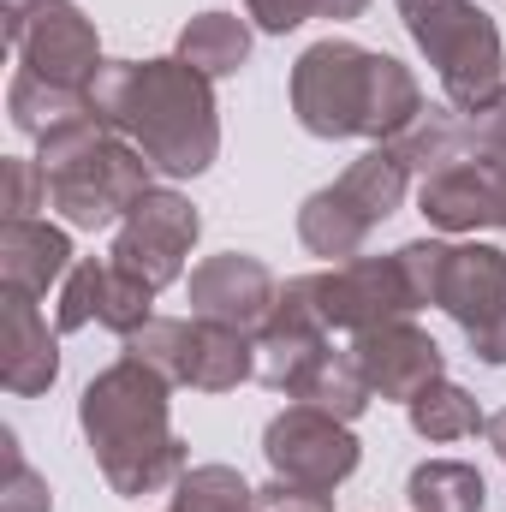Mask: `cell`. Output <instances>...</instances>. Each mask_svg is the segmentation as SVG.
<instances>
[{
  "label": "cell",
  "instance_id": "obj_18",
  "mask_svg": "<svg viewBox=\"0 0 506 512\" xmlns=\"http://www.w3.org/2000/svg\"><path fill=\"white\" fill-rule=\"evenodd\" d=\"M191 370H185V387L197 393H233L239 382L256 376V334H239V328H221V322H203L191 316Z\"/></svg>",
  "mask_w": 506,
  "mask_h": 512
},
{
  "label": "cell",
  "instance_id": "obj_29",
  "mask_svg": "<svg viewBox=\"0 0 506 512\" xmlns=\"http://www.w3.org/2000/svg\"><path fill=\"white\" fill-rule=\"evenodd\" d=\"M245 18H256V30L268 36H286L304 18H316V0H245Z\"/></svg>",
  "mask_w": 506,
  "mask_h": 512
},
{
  "label": "cell",
  "instance_id": "obj_8",
  "mask_svg": "<svg viewBox=\"0 0 506 512\" xmlns=\"http://www.w3.org/2000/svg\"><path fill=\"white\" fill-rule=\"evenodd\" d=\"M262 459H268V471L286 477V483L340 489V483L358 471L364 447H358L352 423H340V417L322 411V405L292 399L286 411L268 417V429H262Z\"/></svg>",
  "mask_w": 506,
  "mask_h": 512
},
{
  "label": "cell",
  "instance_id": "obj_31",
  "mask_svg": "<svg viewBox=\"0 0 506 512\" xmlns=\"http://www.w3.org/2000/svg\"><path fill=\"white\" fill-rule=\"evenodd\" d=\"M36 6H42V0H0V18H6V30H18V24L36 12Z\"/></svg>",
  "mask_w": 506,
  "mask_h": 512
},
{
  "label": "cell",
  "instance_id": "obj_17",
  "mask_svg": "<svg viewBox=\"0 0 506 512\" xmlns=\"http://www.w3.org/2000/svg\"><path fill=\"white\" fill-rule=\"evenodd\" d=\"M72 274V239L66 227H48V221H6L0 227V280L12 292H30L42 298L54 280Z\"/></svg>",
  "mask_w": 506,
  "mask_h": 512
},
{
  "label": "cell",
  "instance_id": "obj_26",
  "mask_svg": "<svg viewBox=\"0 0 506 512\" xmlns=\"http://www.w3.org/2000/svg\"><path fill=\"white\" fill-rule=\"evenodd\" d=\"M0 185H6V221H30V209H48V179H42V161H24V155H6L0 161Z\"/></svg>",
  "mask_w": 506,
  "mask_h": 512
},
{
  "label": "cell",
  "instance_id": "obj_4",
  "mask_svg": "<svg viewBox=\"0 0 506 512\" xmlns=\"http://www.w3.org/2000/svg\"><path fill=\"white\" fill-rule=\"evenodd\" d=\"M36 161H42V179H48V209L78 233H102V227L126 221L131 203L143 191H155L149 185V173H155L149 155L131 137L108 131L96 114L42 137Z\"/></svg>",
  "mask_w": 506,
  "mask_h": 512
},
{
  "label": "cell",
  "instance_id": "obj_23",
  "mask_svg": "<svg viewBox=\"0 0 506 512\" xmlns=\"http://www.w3.org/2000/svg\"><path fill=\"white\" fill-rule=\"evenodd\" d=\"M405 417H411V429L423 435V441H465V435H477L489 417H483V405H477V393H465L459 382H441L429 387V393H417L411 405H405Z\"/></svg>",
  "mask_w": 506,
  "mask_h": 512
},
{
  "label": "cell",
  "instance_id": "obj_19",
  "mask_svg": "<svg viewBox=\"0 0 506 512\" xmlns=\"http://www.w3.org/2000/svg\"><path fill=\"white\" fill-rule=\"evenodd\" d=\"M185 66H197L209 84L215 78H233L245 60H251V24L239 12H197L185 30H179V48H173Z\"/></svg>",
  "mask_w": 506,
  "mask_h": 512
},
{
  "label": "cell",
  "instance_id": "obj_27",
  "mask_svg": "<svg viewBox=\"0 0 506 512\" xmlns=\"http://www.w3.org/2000/svg\"><path fill=\"white\" fill-rule=\"evenodd\" d=\"M447 251H453V245H441V239H411V245H399V268H405V280H411V292H417V310L435 304Z\"/></svg>",
  "mask_w": 506,
  "mask_h": 512
},
{
  "label": "cell",
  "instance_id": "obj_5",
  "mask_svg": "<svg viewBox=\"0 0 506 512\" xmlns=\"http://www.w3.org/2000/svg\"><path fill=\"white\" fill-rule=\"evenodd\" d=\"M411 179H417V173L405 167V155H399L393 143L364 149L334 185H322V191L304 197V209H298V239H304V251L328 256V262L364 256L370 233L405 203Z\"/></svg>",
  "mask_w": 506,
  "mask_h": 512
},
{
  "label": "cell",
  "instance_id": "obj_15",
  "mask_svg": "<svg viewBox=\"0 0 506 512\" xmlns=\"http://www.w3.org/2000/svg\"><path fill=\"white\" fill-rule=\"evenodd\" d=\"M417 209L441 233H477V227L506 233V155H477L429 173L417 185Z\"/></svg>",
  "mask_w": 506,
  "mask_h": 512
},
{
  "label": "cell",
  "instance_id": "obj_22",
  "mask_svg": "<svg viewBox=\"0 0 506 512\" xmlns=\"http://www.w3.org/2000/svg\"><path fill=\"white\" fill-rule=\"evenodd\" d=\"M292 399H304V405H322V411H334L340 423H352V417H364L370 411V382H364V370H358V358H352V346H328L316 364H310V376L298 382Z\"/></svg>",
  "mask_w": 506,
  "mask_h": 512
},
{
  "label": "cell",
  "instance_id": "obj_24",
  "mask_svg": "<svg viewBox=\"0 0 506 512\" xmlns=\"http://www.w3.org/2000/svg\"><path fill=\"white\" fill-rule=\"evenodd\" d=\"M256 489L233 471V465H191L173 483V507L167 512H251Z\"/></svg>",
  "mask_w": 506,
  "mask_h": 512
},
{
  "label": "cell",
  "instance_id": "obj_25",
  "mask_svg": "<svg viewBox=\"0 0 506 512\" xmlns=\"http://www.w3.org/2000/svg\"><path fill=\"white\" fill-rule=\"evenodd\" d=\"M0 453H6V483H0V512H54V489L48 477H36L18 453V435L0 429Z\"/></svg>",
  "mask_w": 506,
  "mask_h": 512
},
{
  "label": "cell",
  "instance_id": "obj_14",
  "mask_svg": "<svg viewBox=\"0 0 506 512\" xmlns=\"http://www.w3.org/2000/svg\"><path fill=\"white\" fill-rule=\"evenodd\" d=\"M352 358H358L370 393L376 399H393V405H411L417 393H429V387L447 376V358H441L435 334L417 328L411 316L381 322L370 334H352Z\"/></svg>",
  "mask_w": 506,
  "mask_h": 512
},
{
  "label": "cell",
  "instance_id": "obj_3",
  "mask_svg": "<svg viewBox=\"0 0 506 512\" xmlns=\"http://www.w3.org/2000/svg\"><path fill=\"white\" fill-rule=\"evenodd\" d=\"M292 114L310 137H370L393 143L423 120V90L405 60L358 48L346 36H322L292 60Z\"/></svg>",
  "mask_w": 506,
  "mask_h": 512
},
{
  "label": "cell",
  "instance_id": "obj_7",
  "mask_svg": "<svg viewBox=\"0 0 506 512\" xmlns=\"http://www.w3.org/2000/svg\"><path fill=\"white\" fill-rule=\"evenodd\" d=\"M304 292V304L322 316L328 334H370L381 322H399L417 310V292L393 256H352V262H334L322 274H298L292 280Z\"/></svg>",
  "mask_w": 506,
  "mask_h": 512
},
{
  "label": "cell",
  "instance_id": "obj_20",
  "mask_svg": "<svg viewBox=\"0 0 506 512\" xmlns=\"http://www.w3.org/2000/svg\"><path fill=\"white\" fill-rule=\"evenodd\" d=\"M6 114H12V126L24 131V137L42 143V137H54L60 126H72V120H90L96 108H90L84 90H60V84H48L36 72H18L6 84Z\"/></svg>",
  "mask_w": 506,
  "mask_h": 512
},
{
  "label": "cell",
  "instance_id": "obj_28",
  "mask_svg": "<svg viewBox=\"0 0 506 512\" xmlns=\"http://www.w3.org/2000/svg\"><path fill=\"white\" fill-rule=\"evenodd\" d=\"M251 512H334V489H310V483H286V477H274L268 489H256Z\"/></svg>",
  "mask_w": 506,
  "mask_h": 512
},
{
  "label": "cell",
  "instance_id": "obj_12",
  "mask_svg": "<svg viewBox=\"0 0 506 512\" xmlns=\"http://www.w3.org/2000/svg\"><path fill=\"white\" fill-rule=\"evenodd\" d=\"M155 286H143L137 274H126L114 256H84L72 262V274L60 280V310H54V328L60 334H78V328H114L120 340H131L143 322H155Z\"/></svg>",
  "mask_w": 506,
  "mask_h": 512
},
{
  "label": "cell",
  "instance_id": "obj_9",
  "mask_svg": "<svg viewBox=\"0 0 506 512\" xmlns=\"http://www.w3.org/2000/svg\"><path fill=\"white\" fill-rule=\"evenodd\" d=\"M203 239V215H197V203L185 197V191H173V185H155V191H143L137 203H131V215L120 221V233H114V262L137 274L143 286H173V280H185V256L191 245Z\"/></svg>",
  "mask_w": 506,
  "mask_h": 512
},
{
  "label": "cell",
  "instance_id": "obj_6",
  "mask_svg": "<svg viewBox=\"0 0 506 512\" xmlns=\"http://www.w3.org/2000/svg\"><path fill=\"white\" fill-rule=\"evenodd\" d=\"M417 54L435 66L447 108H477L483 96H495L506 78V48L495 18L477 0H393Z\"/></svg>",
  "mask_w": 506,
  "mask_h": 512
},
{
  "label": "cell",
  "instance_id": "obj_2",
  "mask_svg": "<svg viewBox=\"0 0 506 512\" xmlns=\"http://www.w3.org/2000/svg\"><path fill=\"white\" fill-rule=\"evenodd\" d=\"M167 393H173V382L161 370H149L143 358L108 364L78 393V429L96 453V471L126 501L155 495L191 471V447L173 435Z\"/></svg>",
  "mask_w": 506,
  "mask_h": 512
},
{
  "label": "cell",
  "instance_id": "obj_30",
  "mask_svg": "<svg viewBox=\"0 0 506 512\" xmlns=\"http://www.w3.org/2000/svg\"><path fill=\"white\" fill-rule=\"evenodd\" d=\"M370 0H316V18H358Z\"/></svg>",
  "mask_w": 506,
  "mask_h": 512
},
{
  "label": "cell",
  "instance_id": "obj_11",
  "mask_svg": "<svg viewBox=\"0 0 506 512\" xmlns=\"http://www.w3.org/2000/svg\"><path fill=\"white\" fill-rule=\"evenodd\" d=\"M6 42L18 48L24 72L60 84V90H84L102 78V36H96V18L78 6V0H42L18 30H6Z\"/></svg>",
  "mask_w": 506,
  "mask_h": 512
},
{
  "label": "cell",
  "instance_id": "obj_16",
  "mask_svg": "<svg viewBox=\"0 0 506 512\" xmlns=\"http://www.w3.org/2000/svg\"><path fill=\"white\" fill-rule=\"evenodd\" d=\"M0 376H6V393L18 399H36L48 393L54 376H60V340L48 334V316L36 310L30 292H12L0 298Z\"/></svg>",
  "mask_w": 506,
  "mask_h": 512
},
{
  "label": "cell",
  "instance_id": "obj_1",
  "mask_svg": "<svg viewBox=\"0 0 506 512\" xmlns=\"http://www.w3.org/2000/svg\"><path fill=\"white\" fill-rule=\"evenodd\" d=\"M90 108L108 131L131 137L155 173L167 179H197L221 155V114H215V84L173 60H108L102 78L90 84Z\"/></svg>",
  "mask_w": 506,
  "mask_h": 512
},
{
  "label": "cell",
  "instance_id": "obj_32",
  "mask_svg": "<svg viewBox=\"0 0 506 512\" xmlns=\"http://www.w3.org/2000/svg\"><path fill=\"white\" fill-rule=\"evenodd\" d=\"M483 435H489V447L501 453V465H506V405L495 411V417H489V423H483Z\"/></svg>",
  "mask_w": 506,
  "mask_h": 512
},
{
  "label": "cell",
  "instance_id": "obj_21",
  "mask_svg": "<svg viewBox=\"0 0 506 512\" xmlns=\"http://www.w3.org/2000/svg\"><path fill=\"white\" fill-rule=\"evenodd\" d=\"M405 501H411V512H483L489 483L465 459H423L405 477Z\"/></svg>",
  "mask_w": 506,
  "mask_h": 512
},
{
  "label": "cell",
  "instance_id": "obj_13",
  "mask_svg": "<svg viewBox=\"0 0 506 512\" xmlns=\"http://www.w3.org/2000/svg\"><path fill=\"white\" fill-rule=\"evenodd\" d=\"M185 298H191V316H203V322H221V328H239V334H262V322L280 304V280H274V268L262 256L221 251V256H203L191 268Z\"/></svg>",
  "mask_w": 506,
  "mask_h": 512
},
{
  "label": "cell",
  "instance_id": "obj_10",
  "mask_svg": "<svg viewBox=\"0 0 506 512\" xmlns=\"http://www.w3.org/2000/svg\"><path fill=\"white\" fill-rule=\"evenodd\" d=\"M435 310H447L465 328V346L477 364H506V251L501 245H453L441 268Z\"/></svg>",
  "mask_w": 506,
  "mask_h": 512
}]
</instances>
